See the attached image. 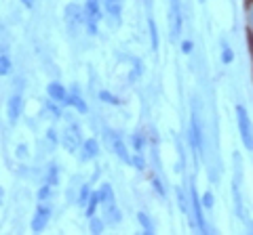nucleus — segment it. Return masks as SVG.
<instances>
[{
    "label": "nucleus",
    "instance_id": "1",
    "mask_svg": "<svg viewBox=\"0 0 253 235\" xmlns=\"http://www.w3.org/2000/svg\"><path fill=\"white\" fill-rule=\"evenodd\" d=\"M190 147H192V155L194 160L205 158V137H202V124H201V111H199V103L192 101V113H190Z\"/></svg>",
    "mask_w": 253,
    "mask_h": 235
},
{
    "label": "nucleus",
    "instance_id": "2",
    "mask_svg": "<svg viewBox=\"0 0 253 235\" xmlns=\"http://www.w3.org/2000/svg\"><path fill=\"white\" fill-rule=\"evenodd\" d=\"M236 124H238V134H241L245 149L253 151V122L243 105H236Z\"/></svg>",
    "mask_w": 253,
    "mask_h": 235
},
{
    "label": "nucleus",
    "instance_id": "3",
    "mask_svg": "<svg viewBox=\"0 0 253 235\" xmlns=\"http://www.w3.org/2000/svg\"><path fill=\"white\" fill-rule=\"evenodd\" d=\"M190 208H192V216H194V229H199L201 233H209V225L205 220V214H202V202L199 193H196V185H190Z\"/></svg>",
    "mask_w": 253,
    "mask_h": 235
},
{
    "label": "nucleus",
    "instance_id": "4",
    "mask_svg": "<svg viewBox=\"0 0 253 235\" xmlns=\"http://www.w3.org/2000/svg\"><path fill=\"white\" fill-rule=\"evenodd\" d=\"M184 27V15H181V0H169V30H171V40L175 42Z\"/></svg>",
    "mask_w": 253,
    "mask_h": 235
},
{
    "label": "nucleus",
    "instance_id": "5",
    "mask_svg": "<svg viewBox=\"0 0 253 235\" xmlns=\"http://www.w3.org/2000/svg\"><path fill=\"white\" fill-rule=\"evenodd\" d=\"M84 17H87V30L91 36L97 34V21L101 19V2L100 0H87L84 2Z\"/></svg>",
    "mask_w": 253,
    "mask_h": 235
},
{
    "label": "nucleus",
    "instance_id": "6",
    "mask_svg": "<svg viewBox=\"0 0 253 235\" xmlns=\"http://www.w3.org/2000/svg\"><path fill=\"white\" fill-rule=\"evenodd\" d=\"M66 21L70 25V30L76 32V27L80 23H87V17H84V9L78 4H68L66 6Z\"/></svg>",
    "mask_w": 253,
    "mask_h": 235
},
{
    "label": "nucleus",
    "instance_id": "7",
    "mask_svg": "<svg viewBox=\"0 0 253 235\" xmlns=\"http://www.w3.org/2000/svg\"><path fill=\"white\" fill-rule=\"evenodd\" d=\"M61 143H63V147H66L68 151H76L78 145H80V130H78V126L70 124L66 130H63V134H61Z\"/></svg>",
    "mask_w": 253,
    "mask_h": 235
},
{
    "label": "nucleus",
    "instance_id": "8",
    "mask_svg": "<svg viewBox=\"0 0 253 235\" xmlns=\"http://www.w3.org/2000/svg\"><path fill=\"white\" fill-rule=\"evenodd\" d=\"M232 199H234V212L238 220H247L243 206V193H241V181H232Z\"/></svg>",
    "mask_w": 253,
    "mask_h": 235
},
{
    "label": "nucleus",
    "instance_id": "9",
    "mask_svg": "<svg viewBox=\"0 0 253 235\" xmlns=\"http://www.w3.org/2000/svg\"><path fill=\"white\" fill-rule=\"evenodd\" d=\"M49 216H51V210H49L47 206L40 204L38 208H36V214H34V218H32V231H34V233H40V231L47 227Z\"/></svg>",
    "mask_w": 253,
    "mask_h": 235
},
{
    "label": "nucleus",
    "instance_id": "10",
    "mask_svg": "<svg viewBox=\"0 0 253 235\" xmlns=\"http://www.w3.org/2000/svg\"><path fill=\"white\" fill-rule=\"evenodd\" d=\"M108 141L112 143V149H114V153L118 155V158H121L123 162H126V164H131V155H129V151H126L123 139L118 137L116 132H108Z\"/></svg>",
    "mask_w": 253,
    "mask_h": 235
},
{
    "label": "nucleus",
    "instance_id": "11",
    "mask_svg": "<svg viewBox=\"0 0 253 235\" xmlns=\"http://www.w3.org/2000/svg\"><path fill=\"white\" fill-rule=\"evenodd\" d=\"M21 109H24V101H21L19 95H13L9 99V103H6V116H9V122L15 124L19 116H21Z\"/></svg>",
    "mask_w": 253,
    "mask_h": 235
},
{
    "label": "nucleus",
    "instance_id": "12",
    "mask_svg": "<svg viewBox=\"0 0 253 235\" xmlns=\"http://www.w3.org/2000/svg\"><path fill=\"white\" fill-rule=\"evenodd\" d=\"M47 92H49V99L55 101V103H66V99H68V92H66V88H63L59 82H51V84H49Z\"/></svg>",
    "mask_w": 253,
    "mask_h": 235
},
{
    "label": "nucleus",
    "instance_id": "13",
    "mask_svg": "<svg viewBox=\"0 0 253 235\" xmlns=\"http://www.w3.org/2000/svg\"><path fill=\"white\" fill-rule=\"evenodd\" d=\"M103 9H105L108 15H112L114 19H121L123 2H121V0H103Z\"/></svg>",
    "mask_w": 253,
    "mask_h": 235
},
{
    "label": "nucleus",
    "instance_id": "14",
    "mask_svg": "<svg viewBox=\"0 0 253 235\" xmlns=\"http://www.w3.org/2000/svg\"><path fill=\"white\" fill-rule=\"evenodd\" d=\"M82 160H91V158H95L97 153H100V145H97V141L95 139H87L82 143Z\"/></svg>",
    "mask_w": 253,
    "mask_h": 235
},
{
    "label": "nucleus",
    "instance_id": "15",
    "mask_svg": "<svg viewBox=\"0 0 253 235\" xmlns=\"http://www.w3.org/2000/svg\"><path fill=\"white\" fill-rule=\"evenodd\" d=\"M105 220H108L110 225H118L121 223V210L116 208V204L112 202V204H105Z\"/></svg>",
    "mask_w": 253,
    "mask_h": 235
},
{
    "label": "nucleus",
    "instance_id": "16",
    "mask_svg": "<svg viewBox=\"0 0 253 235\" xmlns=\"http://www.w3.org/2000/svg\"><path fill=\"white\" fill-rule=\"evenodd\" d=\"M232 61H234V51H232V46L228 44V40L222 38V63L224 65H230Z\"/></svg>",
    "mask_w": 253,
    "mask_h": 235
},
{
    "label": "nucleus",
    "instance_id": "17",
    "mask_svg": "<svg viewBox=\"0 0 253 235\" xmlns=\"http://www.w3.org/2000/svg\"><path fill=\"white\" fill-rule=\"evenodd\" d=\"M148 30H150V40H152V51L156 53L158 51V27H156V21L152 17H148Z\"/></svg>",
    "mask_w": 253,
    "mask_h": 235
},
{
    "label": "nucleus",
    "instance_id": "18",
    "mask_svg": "<svg viewBox=\"0 0 253 235\" xmlns=\"http://www.w3.org/2000/svg\"><path fill=\"white\" fill-rule=\"evenodd\" d=\"M66 103H68V105H72V107H74L76 111H80V113H87V103H84L82 99H80L78 95H76V92H74V95H68Z\"/></svg>",
    "mask_w": 253,
    "mask_h": 235
},
{
    "label": "nucleus",
    "instance_id": "19",
    "mask_svg": "<svg viewBox=\"0 0 253 235\" xmlns=\"http://www.w3.org/2000/svg\"><path fill=\"white\" fill-rule=\"evenodd\" d=\"M97 193H100V202L101 204H112V202H114V191H112V187L108 183H103L101 189L97 191Z\"/></svg>",
    "mask_w": 253,
    "mask_h": 235
},
{
    "label": "nucleus",
    "instance_id": "20",
    "mask_svg": "<svg viewBox=\"0 0 253 235\" xmlns=\"http://www.w3.org/2000/svg\"><path fill=\"white\" fill-rule=\"evenodd\" d=\"M100 193L97 191H93V193L89 195V202H87V216H95V210H97V206H100Z\"/></svg>",
    "mask_w": 253,
    "mask_h": 235
},
{
    "label": "nucleus",
    "instance_id": "21",
    "mask_svg": "<svg viewBox=\"0 0 253 235\" xmlns=\"http://www.w3.org/2000/svg\"><path fill=\"white\" fill-rule=\"evenodd\" d=\"M137 220H139V225L144 227V233H154V225H152V220L148 214H144V212H139L137 214Z\"/></svg>",
    "mask_w": 253,
    "mask_h": 235
},
{
    "label": "nucleus",
    "instance_id": "22",
    "mask_svg": "<svg viewBox=\"0 0 253 235\" xmlns=\"http://www.w3.org/2000/svg\"><path fill=\"white\" fill-rule=\"evenodd\" d=\"M175 195H177V204H179V208L184 214H188V197L184 193V189L181 187H175Z\"/></svg>",
    "mask_w": 253,
    "mask_h": 235
},
{
    "label": "nucleus",
    "instance_id": "23",
    "mask_svg": "<svg viewBox=\"0 0 253 235\" xmlns=\"http://www.w3.org/2000/svg\"><path fill=\"white\" fill-rule=\"evenodd\" d=\"M245 13H247V30L253 32V0L245 2Z\"/></svg>",
    "mask_w": 253,
    "mask_h": 235
},
{
    "label": "nucleus",
    "instance_id": "24",
    "mask_svg": "<svg viewBox=\"0 0 253 235\" xmlns=\"http://www.w3.org/2000/svg\"><path fill=\"white\" fill-rule=\"evenodd\" d=\"M144 147H146L144 134H133V149H135L137 153H142V151H144Z\"/></svg>",
    "mask_w": 253,
    "mask_h": 235
},
{
    "label": "nucleus",
    "instance_id": "25",
    "mask_svg": "<svg viewBox=\"0 0 253 235\" xmlns=\"http://www.w3.org/2000/svg\"><path fill=\"white\" fill-rule=\"evenodd\" d=\"M11 72V59L6 55H0V76H6Z\"/></svg>",
    "mask_w": 253,
    "mask_h": 235
},
{
    "label": "nucleus",
    "instance_id": "26",
    "mask_svg": "<svg viewBox=\"0 0 253 235\" xmlns=\"http://www.w3.org/2000/svg\"><path fill=\"white\" fill-rule=\"evenodd\" d=\"M47 183L51 185H57V166H55V164H51V166H49V174H47Z\"/></svg>",
    "mask_w": 253,
    "mask_h": 235
},
{
    "label": "nucleus",
    "instance_id": "27",
    "mask_svg": "<svg viewBox=\"0 0 253 235\" xmlns=\"http://www.w3.org/2000/svg\"><path fill=\"white\" fill-rule=\"evenodd\" d=\"M89 227H91V233H101L103 231V223L97 216H91V223H89Z\"/></svg>",
    "mask_w": 253,
    "mask_h": 235
},
{
    "label": "nucleus",
    "instance_id": "28",
    "mask_svg": "<svg viewBox=\"0 0 253 235\" xmlns=\"http://www.w3.org/2000/svg\"><path fill=\"white\" fill-rule=\"evenodd\" d=\"M100 99H101L103 103H112V105H118V103H121V101H118V99L112 95V92H108V90H101V92H100Z\"/></svg>",
    "mask_w": 253,
    "mask_h": 235
},
{
    "label": "nucleus",
    "instance_id": "29",
    "mask_svg": "<svg viewBox=\"0 0 253 235\" xmlns=\"http://www.w3.org/2000/svg\"><path fill=\"white\" fill-rule=\"evenodd\" d=\"M201 202H202V208L211 210V208H213V204H215V202H213V193H211V191H207V193L201 197Z\"/></svg>",
    "mask_w": 253,
    "mask_h": 235
},
{
    "label": "nucleus",
    "instance_id": "30",
    "mask_svg": "<svg viewBox=\"0 0 253 235\" xmlns=\"http://www.w3.org/2000/svg\"><path fill=\"white\" fill-rule=\"evenodd\" d=\"M89 195H91V189H89V185H84V187L80 189L78 204H80V206H87V202H89Z\"/></svg>",
    "mask_w": 253,
    "mask_h": 235
},
{
    "label": "nucleus",
    "instance_id": "31",
    "mask_svg": "<svg viewBox=\"0 0 253 235\" xmlns=\"http://www.w3.org/2000/svg\"><path fill=\"white\" fill-rule=\"evenodd\" d=\"M131 164H133V166H135L137 170H144V168H146V160H144L139 153L135 155V158H131Z\"/></svg>",
    "mask_w": 253,
    "mask_h": 235
},
{
    "label": "nucleus",
    "instance_id": "32",
    "mask_svg": "<svg viewBox=\"0 0 253 235\" xmlns=\"http://www.w3.org/2000/svg\"><path fill=\"white\" fill-rule=\"evenodd\" d=\"M49 195H51V185H45V187L38 189V199H49Z\"/></svg>",
    "mask_w": 253,
    "mask_h": 235
},
{
    "label": "nucleus",
    "instance_id": "33",
    "mask_svg": "<svg viewBox=\"0 0 253 235\" xmlns=\"http://www.w3.org/2000/svg\"><path fill=\"white\" fill-rule=\"evenodd\" d=\"M192 48H194V44H192L190 40H184V42H181V53L190 55V53H192Z\"/></svg>",
    "mask_w": 253,
    "mask_h": 235
},
{
    "label": "nucleus",
    "instance_id": "34",
    "mask_svg": "<svg viewBox=\"0 0 253 235\" xmlns=\"http://www.w3.org/2000/svg\"><path fill=\"white\" fill-rule=\"evenodd\" d=\"M152 183H154V189H156V191H158V193H160V197H163V199H165V187H163V183H160L158 179H154Z\"/></svg>",
    "mask_w": 253,
    "mask_h": 235
},
{
    "label": "nucleus",
    "instance_id": "35",
    "mask_svg": "<svg viewBox=\"0 0 253 235\" xmlns=\"http://www.w3.org/2000/svg\"><path fill=\"white\" fill-rule=\"evenodd\" d=\"M21 4H25L27 9H32V6L36 4V0H21Z\"/></svg>",
    "mask_w": 253,
    "mask_h": 235
},
{
    "label": "nucleus",
    "instance_id": "36",
    "mask_svg": "<svg viewBox=\"0 0 253 235\" xmlns=\"http://www.w3.org/2000/svg\"><path fill=\"white\" fill-rule=\"evenodd\" d=\"M24 153H25V145H19L17 147V155H19V158H24Z\"/></svg>",
    "mask_w": 253,
    "mask_h": 235
},
{
    "label": "nucleus",
    "instance_id": "37",
    "mask_svg": "<svg viewBox=\"0 0 253 235\" xmlns=\"http://www.w3.org/2000/svg\"><path fill=\"white\" fill-rule=\"evenodd\" d=\"M249 42H251V53H253V32H249Z\"/></svg>",
    "mask_w": 253,
    "mask_h": 235
},
{
    "label": "nucleus",
    "instance_id": "38",
    "mask_svg": "<svg viewBox=\"0 0 253 235\" xmlns=\"http://www.w3.org/2000/svg\"><path fill=\"white\" fill-rule=\"evenodd\" d=\"M2 193H4V191H2V189H0V204H2Z\"/></svg>",
    "mask_w": 253,
    "mask_h": 235
},
{
    "label": "nucleus",
    "instance_id": "39",
    "mask_svg": "<svg viewBox=\"0 0 253 235\" xmlns=\"http://www.w3.org/2000/svg\"><path fill=\"white\" fill-rule=\"evenodd\" d=\"M0 30H2V21H0Z\"/></svg>",
    "mask_w": 253,
    "mask_h": 235
}]
</instances>
